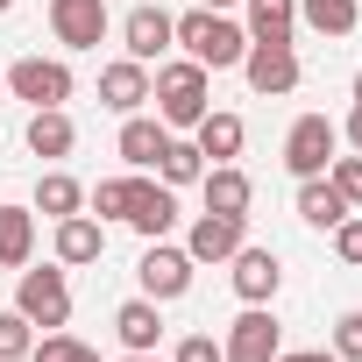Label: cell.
Returning <instances> with one entry per match:
<instances>
[{
    "label": "cell",
    "instance_id": "cell-8",
    "mask_svg": "<svg viewBox=\"0 0 362 362\" xmlns=\"http://www.w3.org/2000/svg\"><path fill=\"white\" fill-rule=\"evenodd\" d=\"M50 29L64 50H100L107 43V0H50Z\"/></svg>",
    "mask_w": 362,
    "mask_h": 362
},
{
    "label": "cell",
    "instance_id": "cell-34",
    "mask_svg": "<svg viewBox=\"0 0 362 362\" xmlns=\"http://www.w3.org/2000/svg\"><path fill=\"white\" fill-rule=\"evenodd\" d=\"M277 362H341L334 348H298V355H277Z\"/></svg>",
    "mask_w": 362,
    "mask_h": 362
},
{
    "label": "cell",
    "instance_id": "cell-25",
    "mask_svg": "<svg viewBox=\"0 0 362 362\" xmlns=\"http://www.w3.org/2000/svg\"><path fill=\"white\" fill-rule=\"evenodd\" d=\"M156 170H163V185L177 192V185H199V177H206V156H199V142H177L170 135V149L156 156Z\"/></svg>",
    "mask_w": 362,
    "mask_h": 362
},
{
    "label": "cell",
    "instance_id": "cell-32",
    "mask_svg": "<svg viewBox=\"0 0 362 362\" xmlns=\"http://www.w3.org/2000/svg\"><path fill=\"white\" fill-rule=\"evenodd\" d=\"M170 362H221V341H214V334H185Z\"/></svg>",
    "mask_w": 362,
    "mask_h": 362
},
{
    "label": "cell",
    "instance_id": "cell-13",
    "mask_svg": "<svg viewBox=\"0 0 362 362\" xmlns=\"http://www.w3.org/2000/svg\"><path fill=\"white\" fill-rule=\"evenodd\" d=\"M170 221H177V192H170V185H149V177H135L128 228H135V235H149V242H163V235H170Z\"/></svg>",
    "mask_w": 362,
    "mask_h": 362
},
{
    "label": "cell",
    "instance_id": "cell-14",
    "mask_svg": "<svg viewBox=\"0 0 362 362\" xmlns=\"http://www.w3.org/2000/svg\"><path fill=\"white\" fill-rule=\"evenodd\" d=\"M142 100H149V64L121 57V64L100 71V107H114V114H142Z\"/></svg>",
    "mask_w": 362,
    "mask_h": 362
},
{
    "label": "cell",
    "instance_id": "cell-24",
    "mask_svg": "<svg viewBox=\"0 0 362 362\" xmlns=\"http://www.w3.org/2000/svg\"><path fill=\"white\" fill-rule=\"evenodd\" d=\"M242 114H214L206 107V121H199V156H214V163H228V156H242Z\"/></svg>",
    "mask_w": 362,
    "mask_h": 362
},
{
    "label": "cell",
    "instance_id": "cell-7",
    "mask_svg": "<svg viewBox=\"0 0 362 362\" xmlns=\"http://www.w3.org/2000/svg\"><path fill=\"white\" fill-rule=\"evenodd\" d=\"M135 277H142V298H156V305H163V298H185V291H192V256L149 242L142 263H135Z\"/></svg>",
    "mask_w": 362,
    "mask_h": 362
},
{
    "label": "cell",
    "instance_id": "cell-11",
    "mask_svg": "<svg viewBox=\"0 0 362 362\" xmlns=\"http://www.w3.org/2000/svg\"><path fill=\"white\" fill-rule=\"evenodd\" d=\"M228 263H235V291H242L249 305H270V298H277V284H284V263H277V249H249V242H242Z\"/></svg>",
    "mask_w": 362,
    "mask_h": 362
},
{
    "label": "cell",
    "instance_id": "cell-37",
    "mask_svg": "<svg viewBox=\"0 0 362 362\" xmlns=\"http://www.w3.org/2000/svg\"><path fill=\"white\" fill-rule=\"evenodd\" d=\"M128 362H163V355H128Z\"/></svg>",
    "mask_w": 362,
    "mask_h": 362
},
{
    "label": "cell",
    "instance_id": "cell-5",
    "mask_svg": "<svg viewBox=\"0 0 362 362\" xmlns=\"http://www.w3.org/2000/svg\"><path fill=\"white\" fill-rule=\"evenodd\" d=\"M8 93L29 100V107H64V100H71V64H57V57H22V64L8 71Z\"/></svg>",
    "mask_w": 362,
    "mask_h": 362
},
{
    "label": "cell",
    "instance_id": "cell-22",
    "mask_svg": "<svg viewBox=\"0 0 362 362\" xmlns=\"http://www.w3.org/2000/svg\"><path fill=\"white\" fill-rule=\"evenodd\" d=\"M298 0H249V43H291Z\"/></svg>",
    "mask_w": 362,
    "mask_h": 362
},
{
    "label": "cell",
    "instance_id": "cell-23",
    "mask_svg": "<svg viewBox=\"0 0 362 362\" xmlns=\"http://www.w3.org/2000/svg\"><path fill=\"white\" fill-rule=\"evenodd\" d=\"M78 206H86V185H78V177H64V170H43V177H36V206H29V214L64 221V214H78Z\"/></svg>",
    "mask_w": 362,
    "mask_h": 362
},
{
    "label": "cell",
    "instance_id": "cell-31",
    "mask_svg": "<svg viewBox=\"0 0 362 362\" xmlns=\"http://www.w3.org/2000/svg\"><path fill=\"white\" fill-rule=\"evenodd\" d=\"M334 355L341 362H362V313H341L334 320Z\"/></svg>",
    "mask_w": 362,
    "mask_h": 362
},
{
    "label": "cell",
    "instance_id": "cell-2",
    "mask_svg": "<svg viewBox=\"0 0 362 362\" xmlns=\"http://www.w3.org/2000/svg\"><path fill=\"white\" fill-rule=\"evenodd\" d=\"M149 100H156V114H163V128H199L206 121V64H156V78H149Z\"/></svg>",
    "mask_w": 362,
    "mask_h": 362
},
{
    "label": "cell",
    "instance_id": "cell-18",
    "mask_svg": "<svg viewBox=\"0 0 362 362\" xmlns=\"http://www.w3.org/2000/svg\"><path fill=\"white\" fill-rule=\"evenodd\" d=\"M206 214H249V199H256V185L235 170V163H206Z\"/></svg>",
    "mask_w": 362,
    "mask_h": 362
},
{
    "label": "cell",
    "instance_id": "cell-36",
    "mask_svg": "<svg viewBox=\"0 0 362 362\" xmlns=\"http://www.w3.org/2000/svg\"><path fill=\"white\" fill-rule=\"evenodd\" d=\"M199 8H214V15H221V8H235V0H199Z\"/></svg>",
    "mask_w": 362,
    "mask_h": 362
},
{
    "label": "cell",
    "instance_id": "cell-40",
    "mask_svg": "<svg viewBox=\"0 0 362 362\" xmlns=\"http://www.w3.org/2000/svg\"><path fill=\"white\" fill-rule=\"evenodd\" d=\"M0 93H8V78H0Z\"/></svg>",
    "mask_w": 362,
    "mask_h": 362
},
{
    "label": "cell",
    "instance_id": "cell-29",
    "mask_svg": "<svg viewBox=\"0 0 362 362\" xmlns=\"http://www.w3.org/2000/svg\"><path fill=\"white\" fill-rule=\"evenodd\" d=\"M36 348V334H29V320L22 313H0V362H22Z\"/></svg>",
    "mask_w": 362,
    "mask_h": 362
},
{
    "label": "cell",
    "instance_id": "cell-30",
    "mask_svg": "<svg viewBox=\"0 0 362 362\" xmlns=\"http://www.w3.org/2000/svg\"><path fill=\"white\" fill-rule=\"evenodd\" d=\"M327 170H334V177H327V185H334V192H341L348 206H362V156H334Z\"/></svg>",
    "mask_w": 362,
    "mask_h": 362
},
{
    "label": "cell",
    "instance_id": "cell-28",
    "mask_svg": "<svg viewBox=\"0 0 362 362\" xmlns=\"http://www.w3.org/2000/svg\"><path fill=\"white\" fill-rule=\"evenodd\" d=\"M29 362H100L86 341H71V334H43L36 348H29Z\"/></svg>",
    "mask_w": 362,
    "mask_h": 362
},
{
    "label": "cell",
    "instance_id": "cell-21",
    "mask_svg": "<svg viewBox=\"0 0 362 362\" xmlns=\"http://www.w3.org/2000/svg\"><path fill=\"white\" fill-rule=\"evenodd\" d=\"M71 142H78V128H71L64 107H36L29 114V149L36 156H71Z\"/></svg>",
    "mask_w": 362,
    "mask_h": 362
},
{
    "label": "cell",
    "instance_id": "cell-17",
    "mask_svg": "<svg viewBox=\"0 0 362 362\" xmlns=\"http://www.w3.org/2000/svg\"><path fill=\"white\" fill-rule=\"evenodd\" d=\"M100 249H107V228L93 214H64L57 221V263H100Z\"/></svg>",
    "mask_w": 362,
    "mask_h": 362
},
{
    "label": "cell",
    "instance_id": "cell-33",
    "mask_svg": "<svg viewBox=\"0 0 362 362\" xmlns=\"http://www.w3.org/2000/svg\"><path fill=\"white\" fill-rule=\"evenodd\" d=\"M334 249H341V263H362V221H341L334 228Z\"/></svg>",
    "mask_w": 362,
    "mask_h": 362
},
{
    "label": "cell",
    "instance_id": "cell-6",
    "mask_svg": "<svg viewBox=\"0 0 362 362\" xmlns=\"http://www.w3.org/2000/svg\"><path fill=\"white\" fill-rule=\"evenodd\" d=\"M277 355H284V334H277V320L263 305H249L221 341V362H277Z\"/></svg>",
    "mask_w": 362,
    "mask_h": 362
},
{
    "label": "cell",
    "instance_id": "cell-39",
    "mask_svg": "<svg viewBox=\"0 0 362 362\" xmlns=\"http://www.w3.org/2000/svg\"><path fill=\"white\" fill-rule=\"evenodd\" d=\"M8 8H15V0H0V15H8Z\"/></svg>",
    "mask_w": 362,
    "mask_h": 362
},
{
    "label": "cell",
    "instance_id": "cell-3",
    "mask_svg": "<svg viewBox=\"0 0 362 362\" xmlns=\"http://www.w3.org/2000/svg\"><path fill=\"white\" fill-rule=\"evenodd\" d=\"M334 142H341V128H334L327 114H298L291 135H284V170H291V177H320V170L334 163Z\"/></svg>",
    "mask_w": 362,
    "mask_h": 362
},
{
    "label": "cell",
    "instance_id": "cell-1",
    "mask_svg": "<svg viewBox=\"0 0 362 362\" xmlns=\"http://www.w3.org/2000/svg\"><path fill=\"white\" fill-rule=\"evenodd\" d=\"M170 36L185 43V57L206 64V71H228V64H242V50H249V29H235V22L214 15V8H192L185 22H170Z\"/></svg>",
    "mask_w": 362,
    "mask_h": 362
},
{
    "label": "cell",
    "instance_id": "cell-38",
    "mask_svg": "<svg viewBox=\"0 0 362 362\" xmlns=\"http://www.w3.org/2000/svg\"><path fill=\"white\" fill-rule=\"evenodd\" d=\"M355 100H362V71H355Z\"/></svg>",
    "mask_w": 362,
    "mask_h": 362
},
{
    "label": "cell",
    "instance_id": "cell-19",
    "mask_svg": "<svg viewBox=\"0 0 362 362\" xmlns=\"http://www.w3.org/2000/svg\"><path fill=\"white\" fill-rule=\"evenodd\" d=\"M298 221H305V228H341V221H348V199L327 185V170H320V177H298Z\"/></svg>",
    "mask_w": 362,
    "mask_h": 362
},
{
    "label": "cell",
    "instance_id": "cell-10",
    "mask_svg": "<svg viewBox=\"0 0 362 362\" xmlns=\"http://www.w3.org/2000/svg\"><path fill=\"white\" fill-rule=\"evenodd\" d=\"M242 242H249V214H199L185 256H192V263H228Z\"/></svg>",
    "mask_w": 362,
    "mask_h": 362
},
{
    "label": "cell",
    "instance_id": "cell-20",
    "mask_svg": "<svg viewBox=\"0 0 362 362\" xmlns=\"http://www.w3.org/2000/svg\"><path fill=\"white\" fill-rule=\"evenodd\" d=\"M36 256V214L29 206H0V270H22Z\"/></svg>",
    "mask_w": 362,
    "mask_h": 362
},
{
    "label": "cell",
    "instance_id": "cell-35",
    "mask_svg": "<svg viewBox=\"0 0 362 362\" xmlns=\"http://www.w3.org/2000/svg\"><path fill=\"white\" fill-rule=\"evenodd\" d=\"M348 142L362 149V100H355V114H348Z\"/></svg>",
    "mask_w": 362,
    "mask_h": 362
},
{
    "label": "cell",
    "instance_id": "cell-27",
    "mask_svg": "<svg viewBox=\"0 0 362 362\" xmlns=\"http://www.w3.org/2000/svg\"><path fill=\"white\" fill-rule=\"evenodd\" d=\"M128 206H135V177H100L93 185V214L100 221H128Z\"/></svg>",
    "mask_w": 362,
    "mask_h": 362
},
{
    "label": "cell",
    "instance_id": "cell-26",
    "mask_svg": "<svg viewBox=\"0 0 362 362\" xmlns=\"http://www.w3.org/2000/svg\"><path fill=\"white\" fill-rule=\"evenodd\" d=\"M320 36H348L355 22H362V8H355V0H305V8H298Z\"/></svg>",
    "mask_w": 362,
    "mask_h": 362
},
{
    "label": "cell",
    "instance_id": "cell-15",
    "mask_svg": "<svg viewBox=\"0 0 362 362\" xmlns=\"http://www.w3.org/2000/svg\"><path fill=\"white\" fill-rule=\"evenodd\" d=\"M163 149H170V128H163V121H149V114H128V121H121V163H128V170H149Z\"/></svg>",
    "mask_w": 362,
    "mask_h": 362
},
{
    "label": "cell",
    "instance_id": "cell-12",
    "mask_svg": "<svg viewBox=\"0 0 362 362\" xmlns=\"http://www.w3.org/2000/svg\"><path fill=\"white\" fill-rule=\"evenodd\" d=\"M121 43H128V57H135V64H156L177 36H170V15L142 0V8H128V22H121Z\"/></svg>",
    "mask_w": 362,
    "mask_h": 362
},
{
    "label": "cell",
    "instance_id": "cell-16",
    "mask_svg": "<svg viewBox=\"0 0 362 362\" xmlns=\"http://www.w3.org/2000/svg\"><path fill=\"white\" fill-rule=\"evenodd\" d=\"M114 334H121V348H128V355H156V341H163L156 298H128V305L114 313Z\"/></svg>",
    "mask_w": 362,
    "mask_h": 362
},
{
    "label": "cell",
    "instance_id": "cell-4",
    "mask_svg": "<svg viewBox=\"0 0 362 362\" xmlns=\"http://www.w3.org/2000/svg\"><path fill=\"white\" fill-rule=\"evenodd\" d=\"M15 313H22L29 327H64V320H71V284H64V270H22Z\"/></svg>",
    "mask_w": 362,
    "mask_h": 362
},
{
    "label": "cell",
    "instance_id": "cell-9",
    "mask_svg": "<svg viewBox=\"0 0 362 362\" xmlns=\"http://www.w3.org/2000/svg\"><path fill=\"white\" fill-rule=\"evenodd\" d=\"M242 71H249V86H256L263 100H277V93L298 86V50H291V43H249V50H242Z\"/></svg>",
    "mask_w": 362,
    "mask_h": 362
}]
</instances>
